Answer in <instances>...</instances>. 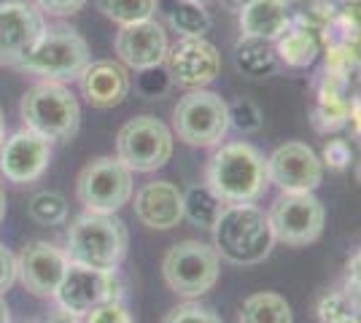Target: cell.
<instances>
[{
    "label": "cell",
    "mask_w": 361,
    "mask_h": 323,
    "mask_svg": "<svg viewBox=\"0 0 361 323\" xmlns=\"http://www.w3.org/2000/svg\"><path fill=\"white\" fill-rule=\"evenodd\" d=\"M205 184L224 205L256 202L270 186L267 156L245 140L224 143L208 162Z\"/></svg>",
    "instance_id": "obj_1"
},
{
    "label": "cell",
    "mask_w": 361,
    "mask_h": 323,
    "mask_svg": "<svg viewBox=\"0 0 361 323\" xmlns=\"http://www.w3.org/2000/svg\"><path fill=\"white\" fill-rule=\"evenodd\" d=\"M211 232L219 259L235 264V267L262 264L275 246L270 218L262 208H256L254 202L224 205V210Z\"/></svg>",
    "instance_id": "obj_2"
},
{
    "label": "cell",
    "mask_w": 361,
    "mask_h": 323,
    "mask_svg": "<svg viewBox=\"0 0 361 323\" xmlns=\"http://www.w3.org/2000/svg\"><path fill=\"white\" fill-rule=\"evenodd\" d=\"M130 248V232L116 213H84L68 229L71 264L116 272Z\"/></svg>",
    "instance_id": "obj_3"
},
{
    "label": "cell",
    "mask_w": 361,
    "mask_h": 323,
    "mask_svg": "<svg viewBox=\"0 0 361 323\" xmlns=\"http://www.w3.org/2000/svg\"><path fill=\"white\" fill-rule=\"evenodd\" d=\"M90 62V46L84 35L73 27L57 25V27H46L44 35L35 41V46L16 68L32 76H41L44 81L62 84L81 76Z\"/></svg>",
    "instance_id": "obj_4"
},
{
    "label": "cell",
    "mask_w": 361,
    "mask_h": 323,
    "mask_svg": "<svg viewBox=\"0 0 361 323\" xmlns=\"http://www.w3.org/2000/svg\"><path fill=\"white\" fill-rule=\"evenodd\" d=\"M19 113L25 127L46 140H73L81 124L78 100L60 81H41L30 87L22 97Z\"/></svg>",
    "instance_id": "obj_5"
},
{
    "label": "cell",
    "mask_w": 361,
    "mask_h": 323,
    "mask_svg": "<svg viewBox=\"0 0 361 323\" xmlns=\"http://www.w3.org/2000/svg\"><path fill=\"white\" fill-rule=\"evenodd\" d=\"M173 129L192 148H213L229 132V103L211 89H189L173 108Z\"/></svg>",
    "instance_id": "obj_6"
},
{
    "label": "cell",
    "mask_w": 361,
    "mask_h": 323,
    "mask_svg": "<svg viewBox=\"0 0 361 323\" xmlns=\"http://www.w3.org/2000/svg\"><path fill=\"white\" fill-rule=\"evenodd\" d=\"M219 272H221V259L216 248L200 240L176 243L162 259V277L167 289L183 299H197L211 291L219 283Z\"/></svg>",
    "instance_id": "obj_7"
},
{
    "label": "cell",
    "mask_w": 361,
    "mask_h": 323,
    "mask_svg": "<svg viewBox=\"0 0 361 323\" xmlns=\"http://www.w3.org/2000/svg\"><path fill=\"white\" fill-rule=\"evenodd\" d=\"M267 218L275 243L302 248L316 243L324 234L326 208L316 197V191H281V197L272 202Z\"/></svg>",
    "instance_id": "obj_8"
},
{
    "label": "cell",
    "mask_w": 361,
    "mask_h": 323,
    "mask_svg": "<svg viewBox=\"0 0 361 323\" xmlns=\"http://www.w3.org/2000/svg\"><path fill=\"white\" fill-rule=\"evenodd\" d=\"M173 132L154 116L130 119L116 135V159L130 172H157L173 156Z\"/></svg>",
    "instance_id": "obj_9"
},
{
    "label": "cell",
    "mask_w": 361,
    "mask_h": 323,
    "mask_svg": "<svg viewBox=\"0 0 361 323\" xmlns=\"http://www.w3.org/2000/svg\"><path fill=\"white\" fill-rule=\"evenodd\" d=\"M75 194L87 213H119L133 200V172L116 156H97L78 172Z\"/></svg>",
    "instance_id": "obj_10"
},
{
    "label": "cell",
    "mask_w": 361,
    "mask_h": 323,
    "mask_svg": "<svg viewBox=\"0 0 361 323\" xmlns=\"http://www.w3.org/2000/svg\"><path fill=\"white\" fill-rule=\"evenodd\" d=\"M124 296V283L116 272L106 270H92L81 264H71L68 272L62 277L60 289L54 293L57 305L73 315H87L100 305L108 302H121Z\"/></svg>",
    "instance_id": "obj_11"
},
{
    "label": "cell",
    "mask_w": 361,
    "mask_h": 323,
    "mask_svg": "<svg viewBox=\"0 0 361 323\" xmlns=\"http://www.w3.org/2000/svg\"><path fill=\"white\" fill-rule=\"evenodd\" d=\"M167 78L186 89H205L221 73V54L208 38H180L167 49Z\"/></svg>",
    "instance_id": "obj_12"
},
{
    "label": "cell",
    "mask_w": 361,
    "mask_h": 323,
    "mask_svg": "<svg viewBox=\"0 0 361 323\" xmlns=\"http://www.w3.org/2000/svg\"><path fill=\"white\" fill-rule=\"evenodd\" d=\"M267 178L281 191H316L324 181V162L307 143L291 140L267 156Z\"/></svg>",
    "instance_id": "obj_13"
},
{
    "label": "cell",
    "mask_w": 361,
    "mask_h": 323,
    "mask_svg": "<svg viewBox=\"0 0 361 323\" xmlns=\"http://www.w3.org/2000/svg\"><path fill=\"white\" fill-rule=\"evenodd\" d=\"M44 14L25 0L0 3V65H19L44 35Z\"/></svg>",
    "instance_id": "obj_14"
},
{
    "label": "cell",
    "mask_w": 361,
    "mask_h": 323,
    "mask_svg": "<svg viewBox=\"0 0 361 323\" xmlns=\"http://www.w3.org/2000/svg\"><path fill=\"white\" fill-rule=\"evenodd\" d=\"M51 162V140L32 129H19L0 146V172L11 184H32Z\"/></svg>",
    "instance_id": "obj_15"
},
{
    "label": "cell",
    "mask_w": 361,
    "mask_h": 323,
    "mask_svg": "<svg viewBox=\"0 0 361 323\" xmlns=\"http://www.w3.org/2000/svg\"><path fill=\"white\" fill-rule=\"evenodd\" d=\"M114 49L119 54V60L124 68H133V70H154L159 65H165L167 57V32L165 27L151 16V19H140L133 25H124L116 32V41Z\"/></svg>",
    "instance_id": "obj_16"
},
{
    "label": "cell",
    "mask_w": 361,
    "mask_h": 323,
    "mask_svg": "<svg viewBox=\"0 0 361 323\" xmlns=\"http://www.w3.org/2000/svg\"><path fill=\"white\" fill-rule=\"evenodd\" d=\"M71 267L68 253L54 243L35 240L16 259V277L32 296H54Z\"/></svg>",
    "instance_id": "obj_17"
},
{
    "label": "cell",
    "mask_w": 361,
    "mask_h": 323,
    "mask_svg": "<svg viewBox=\"0 0 361 323\" xmlns=\"http://www.w3.org/2000/svg\"><path fill=\"white\" fill-rule=\"evenodd\" d=\"M135 215L149 229H173L183 221V191L173 181H149L135 191Z\"/></svg>",
    "instance_id": "obj_18"
},
{
    "label": "cell",
    "mask_w": 361,
    "mask_h": 323,
    "mask_svg": "<svg viewBox=\"0 0 361 323\" xmlns=\"http://www.w3.org/2000/svg\"><path fill=\"white\" fill-rule=\"evenodd\" d=\"M81 94L92 108H116L133 89L130 70L114 60L90 62L87 70L78 76Z\"/></svg>",
    "instance_id": "obj_19"
},
{
    "label": "cell",
    "mask_w": 361,
    "mask_h": 323,
    "mask_svg": "<svg viewBox=\"0 0 361 323\" xmlns=\"http://www.w3.org/2000/svg\"><path fill=\"white\" fill-rule=\"evenodd\" d=\"M291 25L286 0H254L240 11V38L278 41Z\"/></svg>",
    "instance_id": "obj_20"
},
{
    "label": "cell",
    "mask_w": 361,
    "mask_h": 323,
    "mask_svg": "<svg viewBox=\"0 0 361 323\" xmlns=\"http://www.w3.org/2000/svg\"><path fill=\"white\" fill-rule=\"evenodd\" d=\"M162 6L170 27L180 32V38H205L211 32L213 19L202 0H165Z\"/></svg>",
    "instance_id": "obj_21"
},
{
    "label": "cell",
    "mask_w": 361,
    "mask_h": 323,
    "mask_svg": "<svg viewBox=\"0 0 361 323\" xmlns=\"http://www.w3.org/2000/svg\"><path fill=\"white\" fill-rule=\"evenodd\" d=\"M238 323H294V312L281 293L259 291L243 302Z\"/></svg>",
    "instance_id": "obj_22"
},
{
    "label": "cell",
    "mask_w": 361,
    "mask_h": 323,
    "mask_svg": "<svg viewBox=\"0 0 361 323\" xmlns=\"http://www.w3.org/2000/svg\"><path fill=\"white\" fill-rule=\"evenodd\" d=\"M318 41L307 30H291L288 27L278 41H275V54L278 60L286 62L288 68H307L318 60Z\"/></svg>",
    "instance_id": "obj_23"
},
{
    "label": "cell",
    "mask_w": 361,
    "mask_h": 323,
    "mask_svg": "<svg viewBox=\"0 0 361 323\" xmlns=\"http://www.w3.org/2000/svg\"><path fill=\"white\" fill-rule=\"evenodd\" d=\"M235 62L243 73L248 76H264L272 73L278 54H275V44L272 41H262V38H240L235 46Z\"/></svg>",
    "instance_id": "obj_24"
},
{
    "label": "cell",
    "mask_w": 361,
    "mask_h": 323,
    "mask_svg": "<svg viewBox=\"0 0 361 323\" xmlns=\"http://www.w3.org/2000/svg\"><path fill=\"white\" fill-rule=\"evenodd\" d=\"M221 210H224V202L213 194L208 184L192 186L189 191H183V218H189L195 227L213 229V224L219 221Z\"/></svg>",
    "instance_id": "obj_25"
},
{
    "label": "cell",
    "mask_w": 361,
    "mask_h": 323,
    "mask_svg": "<svg viewBox=\"0 0 361 323\" xmlns=\"http://www.w3.org/2000/svg\"><path fill=\"white\" fill-rule=\"evenodd\" d=\"M97 11L116 25H133L140 19H151L159 8V0H94Z\"/></svg>",
    "instance_id": "obj_26"
},
{
    "label": "cell",
    "mask_w": 361,
    "mask_h": 323,
    "mask_svg": "<svg viewBox=\"0 0 361 323\" xmlns=\"http://www.w3.org/2000/svg\"><path fill=\"white\" fill-rule=\"evenodd\" d=\"M27 213L41 227H62L68 221V200L60 191H38L32 194Z\"/></svg>",
    "instance_id": "obj_27"
},
{
    "label": "cell",
    "mask_w": 361,
    "mask_h": 323,
    "mask_svg": "<svg viewBox=\"0 0 361 323\" xmlns=\"http://www.w3.org/2000/svg\"><path fill=\"white\" fill-rule=\"evenodd\" d=\"M348 116H350V106H348L345 100L340 97V94H324L321 97V103L316 108V124L324 119V127H321V132H326V129H340L343 124H348Z\"/></svg>",
    "instance_id": "obj_28"
},
{
    "label": "cell",
    "mask_w": 361,
    "mask_h": 323,
    "mask_svg": "<svg viewBox=\"0 0 361 323\" xmlns=\"http://www.w3.org/2000/svg\"><path fill=\"white\" fill-rule=\"evenodd\" d=\"M229 127H235L240 132H256L262 127V110L254 100L240 97V100L229 103Z\"/></svg>",
    "instance_id": "obj_29"
},
{
    "label": "cell",
    "mask_w": 361,
    "mask_h": 323,
    "mask_svg": "<svg viewBox=\"0 0 361 323\" xmlns=\"http://www.w3.org/2000/svg\"><path fill=\"white\" fill-rule=\"evenodd\" d=\"M162 323H224L211 308L197 305V302H183L178 308H173L167 312Z\"/></svg>",
    "instance_id": "obj_30"
},
{
    "label": "cell",
    "mask_w": 361,
    "mask_h": 323,
    "mask_svg": "<svg viewBox=\"0 0 361 323\" xmlns=\"http://www.w3.org/2000/svg\"><path fill=\"white\" fill-rule=\"evenodd\" d=\"M350 146H348V140L343 138H331L326 140V146H324V151H321V162H324V167L329 170H345L350 165Z\"/></svg>",
    "instance_id": "obj_31"
},
{
    "label": "cell",
    "mask_w": 361,
    "mask_h": 323,
    "mask_svg": "<svg viewBox=\"0 0 361 323\" xmlns=\"http://www.w3.org/2000/svg\"><path fill=\"white\" fill-rule=\"evenodd\" d=\"M87 323H135L124 302H108L87 312Z\"/></svg>",
    "instance_id": "obj_32"
},
{
    "label": "cell",
    "mask_w": 361,
    "mask_h": 323,
    "mask_svg": "<svg viewBox=\"0 0 361 323\" xmlns=\"http://www.w3.org/2000/svg\"><path fill=\"white\" fill-rule=\"evenodd\" d=\"M345 312H353L345 293H326L321 299V305H318V318H321V323H329L334 318H340V315H345Z\"/></svg>",
    "instance_id": "obj_33"
},
{
    "label": "cell",
    "mask_w": 361,
    "mask_h": 323,
    "mask_svg": "<svg viewBox=\"0 0 361 323\" xmlns=\"http://www.w3.org/2000/svg\"><path fill=\"white\" fill-rule=\"evenodd\" d=\"M348 302L350 310H361V251L348 262Z\"/></svg>",
    "instance_id": "obj_34"
},
{
    "label": "cell",
    "mask_w": 361,
    "mask_h": 323,
    "mask_svg": "<svg viewBox=\"0 0 361 323\" xmlns=\"http://www.w3.org/2000/svg\"><path fill=\"white\" fill-rule=\"evenodd\" d=\"M87 0H35V8L49 16H71L81 11Z\"/></svg>",
    "instance_id": "obj_35"
},
{
    "label": "cell",
    "mask_w": 361,
    "mask_h": 323,
    "mask_svg": "<svg viewBox=\"0 0 361 323\" xmlns=\"http://www.w3.org/2000/svg\"><path fill=\"white\" fill-rule=\"evenodd\" d=\"M16 283V256L6 246H0V296L11 291Z\"/></svg>",
    "instance_id": "obj_36"
},
{
    "label": "cell",
    "mask_w": 361,
    "mask_h": 323,
    "mask_svg": "<svg viewBox=\"0 0 361 323\" xmlns=\"http://www.w3.org/2000/svg\"><path fill=\"white\" fill-rule=\"evenodd\" d=\"M46 323H81V321H78V315H73V312H68V310L60 308L54 315L46 318Z\"/></svg>",
    "instance_id": "obj_37"
},
{
    "label": "cell",
    "mask_w": 361,
    "mask_h": 323,
    "mask_svg": "<svg viewBox=\"0 0 361 323\" xmlns=\"http://www.w3.org/2000/svg\"><path fill=\"white\" fill-rule=\"evenodd\" d=\"M221 3H224L229 11H238V14H240L243 8H245V6H251L254 0H221Z\"/></svg>",
    "instance_id": "obj_38"
},
{
    "label": "cell",
    "mask_w": 361,
    "mask_h": 323,
    "mask_svg": "<svg viewBox=\"0 0 361 323\" xmlns=\"http://www.w3.org/2000/svg\"><path fill=\"white\" fill-rule=\"evenodd\" d=\"M329 323H361V315L359 312H345V315H340V318H334Z\"/></svg>",
    "instance_id": "obj_39"
},
{
    "label": "cell",
    "mask_w": 361,
    "mask_h": 323,
    "mask_svg": "<svg viewBox=\"0 0 361 323\" xmlns=\"http://www.w3.org/2000/svg\"><path fill=\"white\" fill-rule=\"evenodd\" d=\"M8 321H11V310L6 305V299L0 296V323H8Z\"/></svg>",
    "instance_id": "obj_40"
},
{
    "label": "cell",
    "mask_w": 361,
    "mask_h": 323,
    "mask_svg": "<svg viewBox=\"0 0 361 323\" xmlns=\"http://www.w3.org/2000/svg\"><path fill=\"white\" fill-rule=\"evenodd\" d=\"M6 140V119H3V108H0V146Z\"/></svg>",
    "instance_id": "obj_41"
},
{
    "label": "cell",
    "mask_w": 361,
    "mask_h": 323,
    "mask_svg": "<svg viewBox=\"0 0 361 323\" xmlns=\"http://www.w3.org/2000/svg\"><path fill=\"white\" fill-rule=\"evenodd\" d=\"M3 218H6V194L0 189V224H3Z\"/></svg>",
    "instance_id": "obj_42"
},
{
    "label": "cell",
    "mask_w": 361,
    "mask_h": 323,
    "mask_svg": "<svg viewBox=\"0 0 361 323\" xmlns=\"http://www.w3.org/2000/svg\"><path fill=\"white\" fill-rule=\"evenodd\" d=\"M202 3H205V0H202Z\"/></svg>",
    "instance_id": "obj_43"
}]
</instances>
